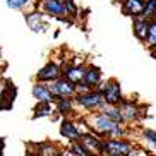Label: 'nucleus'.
Instances as JSON below:
<instances>
[{
    "mask_svg": "<svg viewBox=\"0 0 156 156\" xmlns=\"http://www.w3.org/2000/svg\"><path fill=\"white\" fill-rule=\"evenodd\" d=\"M91 127L96 129L98 132H108V134H115V136H119L122 134V129L117 125V122L110 120L108 117L105 115H96V117H93L91 119Z\"/></svg>",
    "mask_w": 156,
    "mask_h": 156,
    "instance_id": "obj_1",
    "label": "nucleus"
},
{
    "mask_svg": "<svg viewBox=\"0 0 156 156\" xmlns=\"http://www.w3.org/2000/svg\"><path fill=\"white\" fill-rule=\"evenodd\" d=\"M51 94H57V96H70L74 91H76V86L70 83L69 79H58L50 86Z\"/></svg>",
    "mask_w": 156,
    "mask_h": 156,
    "instance_id": "obj_2",
    "label": "nucleus"
},
{
    "mask_svg": "<svg viewBox=\"0 0 156 156\" xmlns=\"http://www.w3.org/2000/svg\"><path fill=\"white\" fill-rule=\"evenodd\" d=\"M105 151H108V154L115 156H127L130 154V144L124 141H108L105 144Z\"/></svg>",
    "mask_w": 156,
    "mask_h": 156,
    "instance_id": "obj_3",
    "label": "nucleus"
},
{
    "mask_svg": "<svg viewBox=\"0 0 156 156\" xmlns=\"http://www.w3.org/2000/svg\"><path fill=\"white\" fill-rule=\"evenodd\" d=\"M77 101L83 106H86V108H94V106H100L101 103L105 101V96H103L100 91H94V93H87V94L79 96Z\"/></svg>",
    "mask_w": 156,
    "mask_h": 156,
    "instance_id": "obj_4",
    "label": "nucleus"
},
{
    "mask_svg": "<svg viewBox=\"0 0 156 156\" xmlns=\"http://www.w3.org/2000/svg\"><path fill=\"white\" fill-rule=\"evenodd\" d=\"M103 96H105V101H106V103H110V105L119 103L120 98H122L120 86H119L117 83H110L108 86L105 87V91H103Z\"/></svg>",
    "mask_w": 156,
    "mask_h": 156,
    "instance_id": "obj_5",
    "label": "nucleus"
},
{
    "mask_svg": "<svg viewBox=\"0 0 156 156\" xmlns=\"http://www.w3.org/2000/svg\"><path fill=\"white\" fill-rule=\"evenodd\" d=\"M60 74V69L57 64H48L45 65L40 72H38V79L40 81H55Z\"/></svg>",
    "mask_w": 156,
    "mask_h": 156,
    "instance_id": "obj_6",
    "label": "nucleus"
},
{
    "mask_svg": "<svg viewBox=\"0 0 156 156\" xmlns=\"http://www.w3.org/2000/svg\"><path fill=\"white\" fill-rule=\"evenodd\" d=\"M124 12L125 14H132V16H137L141 12H144V2L142 0H124Z\"/></svg>",
    "mask_w": 156,
    "mask_h": 156,
    "instance_id": "obj_7",
    "label": "nucleus"
},
{
    "mask_svg": "<svg viewBox=\"0 0 156 156\" xmlns=\"http://www.w3.org/2000/svg\"><path fill=\"white\" fill-rule=\"evenodd\" d=\"M33 96L36 98L40 103H50L53 100V94L48 87L41 86V84H36V86L33 87Z\"/></svg>",
    "mask_w": 156,
    "mask_h": 156,
    "instance_id": "obj_8",
    "label": "nucleus"
},
{
    "mask_svg": "<svg viewBox=\"0 0 156 156\" xmlns=\"http://www.w3.org/2000/svg\"><path fill=\"white\" fill-rule=\"evenodd\" d=\"M83 146L86 147L89 153H100L105 149V144H101L98 139L91 137V136H84L83 137Z\"/></svg>",
    "mask_w": 156,
    "mask_h": 156,
    "instance_id": "obj_9",
    "label": "nucleus"
},
{
    "mask_svg": "<svg viewBox=\"0 0 156 156\" xmlns=\"http://www.w3.org/2000/svg\"><path fill=\"white\" fill-rule=\"evenodd\" d=\"M65 76L70 83H79V81H84V76H86V70L83 67H70V69L65 70Z\"/></svg>",
    "mask_w": 156,
    "mask_h": 156,
    "instance_id": "obj_10",
    "label": "nucleus"
},
{
    "mask_svg": "<svg viewBox=\"0 0 156 156\" xmlns=\"http://www.w3.org/2000/svg\"><path fill=\"white\" fill-rule=\"evenodd\" d=\"M45 9L48 12H51V14H65L67 12V7L62 2H58V0H46Z\"/></svg>",
    "mask_w": 156,
    "mask_h": 156,
    "instance_id": "obj_11",
    "label": "nucleus"
},
{
    "mask_svg": "<svg viewBox=\"0 0 156 156\" xmlns=\"http://www.w3.org/2000/svg\"><path fill=\"white\" fill-rule=\"evenodd\" d=\"M134 31H136V34H137V38H141V40H144V38L149 34V24L144 21V19H137L136 23H134Z\"/></svg>",
    "mask_w": 156,
    "mask_h": 156,
    "instance_id": "obj_12",
    "label": "nucleus"
},
{
    "mask_svg": "<svg viewBox=\"0 0 156 156\" xmlns=\"http://www.w3.org/2000/svg\"><path fill=\"white\" fill-rule=\"evenodd\" d=\"M94 84H100V70L98 69H89L86 70V76H84V86L91 87Z\"/></svg>",
    "mask_w": 156,
    "mask_h": 156,
    "instance_id": "obj_13",
    "label": "nucleus"
},
{
    "mask_svg": "<svg viewBox=\"0 0 156 156\" xmlns=\"http://www.w3.org/2000/svg\"><path fill=\"white\" fill-rule=\"evenodd\" d=\"M62 134H64L65 137L72 139V141H76V139L79 137V130L76 129V125H72L70 122H64V124H62Z\"/></svg>",
    "mask_w": 156,
    "mask_h": 156,
    "instance_id": "obj_14",
    "label": "nucleus"
},
{
    "mask_svg": "<svg viewBox=\"0 0 156 156\" xmlns=\"http://www.w3.org/2000/svg\"><path fill=\"white\" fill-rule=\"evenodd\" d=\"M120 113H122V119L124 120H132L136 115H137V110H136V106L130 105V103H125V105H122V108H120Z\"/></svg>",
    "mask_w": 156,
    "mask_h": 156,
    "instance_id": "obj_15",
    "label": "nucleus"
},
{
    "mask_svg": "<svg viewBox=\"0 0 156 156\" xmlns=\"http://www.w3.org/2000/svg\"><path fill=\"white\" fill-rule=\"evenodd\" d=\"M105 117H108L110 120H113V122H120L122 119V113H120V110H117V108H113V106H108V108H105Z\"/></svg>",
    "mask_w": 156,
    "mask_h": 156,
    "instance_id": "obj_16",
    "label": "nucleus"
},
{
    "mask_svg": "<svg viewBox=\"0 0 156 156\" xmlns=\"http://www.w3.org/2000/svg\"><path fill=\"white\" fill-rule=\"evenodd\" d=\"M50 113H51L50 103H38V106H36V117H43V115H50Z\"/></svg>",
    "mask_w": 156,
    "mask_h": 156,
    "instance_id": "obj_17",
    "label": "nucleus"
},
{
    "mask_svg": "<svg viewBox=\"0 0 156 156\" xmlns=\"http://www.w3.org/2000/svg\"><path fill=\"white\" fill-rule=\"evenodd\" d=\"M154 12H156V0H147L146 7H144V14H146L147 17H151Z\"/></svg>",
    "mask_w": 156,
    "mask_h": 156,
    "instance_id": "obj_18",
    "label": "nucleus"
},
{
    "mask_svg": "<svg viewBox=\"0 0 156 156\" xmlns=\"http://www.w3.org/2000/svg\"><path fill=\"white\" fill-rule=\"evenodd\" d=\"M72 153H74V156H89V151H87L83 144H76L72 147Z\"/></svg>",
    "mask_w": 156,
    "mask_h": 156,
    "instance_id": "obj_19",
    "label": "nucleus"
},
{
    "mask_svg": "<svg viewBox=\"0 0 156 156\" xmlns=\"http://www.w3.org/2000/svg\"><path fill=\"white\" fill-rule=\"evenodd\" d=\"M7 4L12 9H21V7H24V5L28 4V0H7Z\"/></svg>",
    "mask_w": 156,
    "mask_h": 156,
    "instance_id": "obj_20",
    "label": "nucleus"
},
{
    "mask_svg": "<svg viewBox=\"0 0 156 156\" xmlns=\"http://www.w3.org/2000/svg\"><path fill=\"white\" fill-rule=\"evenodd\" d=\"M58 112H62V113L70 112V101L69 100H60L58 101Z\"/></svg>",
    "mask_w": 156,
    "mask_h": 156,
    "instance_id": "obj_21",
    "label": "nucleus"
},
{
    "mask_svg": "<svg viewBox=\"0 0 156 156\" xmlns=\"http://www.w3.org/2000/svg\"><path fill=\"white\" fill-rule=\"evenodd\" d=\"M149 41H151V45L156 46V23L149 24Z\"/></svg>",
    "mask_w": 156,
    "mask_h": 156,
    "instance_id": "obj_22",
    "label": "nucleus"
},
{
    "mask_svg": "<svg viewBox=\"0 0 156 156\" xmlns=\"http://www.w3.org/2000/svg\"><path fill=\"white\" fill-rule=\"evenodd\" d=\"M41 156H57V151L51 146H45L41 151Z\"/></svg>",
    "mask_w": 156,
    "mask_h": 156,
    "instance_id": "obj_23",
    "label": "nucleus"
},
{
    "mask_svg": "<svg viewBox=\"0 0 156 156\" xmlns=\"http://www.w3.org/2000/svg\"><path fill=\"white\" fill-rule=\"evenodd\" d=\"M146 139H149V142L156 147V132H153V130H146Z\"/></svg>",
    "mask_w": 156,
    "mask_h": 156,
    "instance_id": "obj_24",
    "label": "nucleus"
},
{
    "mask_svg": "<svg viewBox=\"0 0 156 156\" xmlns=\"http://www.w3.org/2000/svg\"><path fill=\"white\" fill-rule=\"evenodd\" d=\"M67 7H69V9L72 10V12H76V5L72 4V0H67Z\"/></svg>",
    "mask_w": 156,
    "mask_h": 156,
    "instance_id": "obj_25",
    "label": "nucleus"
},
{
    "mask_svg": "<svg viewBox=\"0 0 156 156\" xmlns=\"http://www.w3.org/2000/svg\"><path fill=\"white\" fill-rule=\"evenodd\" d=\"M108 156H115V154H108Z\"/></svg>",
    "mask_w": 156,
    "mask_h": 156,
    "instance_id": "obj_26",
    "label": "nucleus"
}]
</instances>
